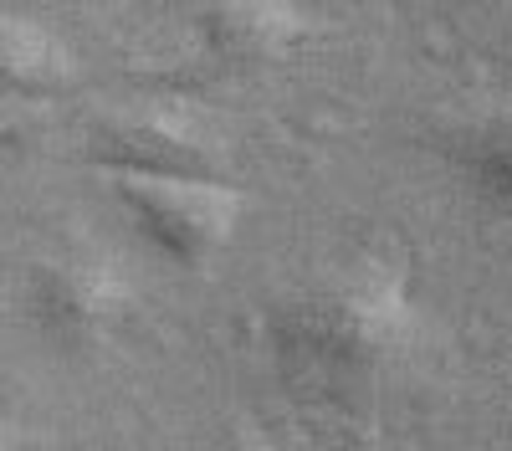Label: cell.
Segmentation results:
<instances>
[{"label": "cell", "mask_w": 512, "mask_h": 451, "mask_svg": "<svg viewBox=\"0 0 512 451\" xmlns=\"http://www.w3.org/2000/svg\"><path fill=\"white\" fill-rule=\"evenodd\" d=\"M216 451H292V446H282L272 431H256V426H236Z\"/></svg>", "instance_id": "52a82bcc"}, {"label": "cell", "mask_w": 512, "mask_h": 451, "mask_svg": "<svg viewBox=\"0 0 512 451\" xmlns=\"http://www.w3.org/2000/svg\"><path fill=\"white\" fill-rule=\"evenodd\" d=\"M88 154L118 180H221L231 159L221 123L175 98H144L103 113Z\"/></svg>", "instance_id": "3957f363"}, {"label": "cell", "mask_w": 512, "mask_h": 451, "mask_svg": "<svg viewBox=\"0 0 512 451\" xmlns=\"http://www.w3.org/2000/svg\"><path fill=\"white\" fill-rule=\"evenodd\" d=\"M134 231L175 267H210L241 231L246 195L226 180H118Z\"/></svg>", "instance_id": "277c9868"}, {"label": "cell", "mask_w": 512, "mask_h": 451, "mask_svg": "<svg viewBox=\"0 0 512 451\" xmlns=\"http://www.w3.org/2000/svg\"><path fill=\"white\" fill-rule=\"evenodd\" d=\"M308 16L292 0H221L195 16V36L210 67L221 72H267L277 67L297 36H303Z\"/></svg>", "instance_id": "5b68a950"}, {"label": "cell", "mask_w": 512, "mask_h": 451, "mask_svg": "<svg viewBox=\"0 0 512 451\" xmlns=\"http://www.w3.org/2000/svg\"><path fill=\"white\" fill-rule=\"evenodd\" d=\"M415 272L395 252H364L313 272L272 308L267 339L292 364L323 380L384 375L420 344Z\"/></svg>", "instance_id": "6da1fadb"}, {"label": "cell", "mask_w": 512, "mask_h": 451, "mask_svg": "<svg viewBox=\"0 0 512 451\" xmlns=\"http://www.w3.org/2000/svg\"><path fill=\"white\" fill-rule=\"evenodd\" d=\"M0 451H11V431H6V421H0Z\"/></svg>", "instance_id": "ba28073f"}, {"label": "cell", "mask_w": 512, "mask_h": 451, "mask_svg": "<svg viewBox=\"0 0 512 451\" xmlns=\"http://www.w3.org/2000/svg\"><path fill=\"white\" fill-rule=\"evenodd\" d=\"M72 77L77 57L47 21L0 11V98H52Z\"/></svg>", "instance_id": "8992f818"}, {"label": "cell", "mask_w": 512, "mask_h": 451, "mask_svg": "<svg viewBox=\"0 0 512 451\" xmlns=\"http://www.w3.org/2000/svg\"><path fill=\"white\" fill-rule=\"evenodd\" d=\"M139 308V282L123 257L98 246H72L47 257L26 282V318L57 354L108 349Z\"/></svg>", "instance_id": "7a4b0ae2"}]
</instances>
